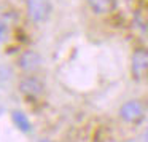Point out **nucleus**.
<instances>
[{"label":"nucleus","mask_w":148,"mask_h":142,"mask_svg":"<svg viewBox=\"0 0 148 142\" xmlns=\"http://www.w3.org/2000/svg\"><path fill=\"white\" fill-rule=\"evenodd\" d=\"M119 116L127 123H137L145 116V110L138 101H127L119 109Z\"/></svg>","instance_id":"nucleus-2"},{"label":"nucleus","mask_w":148,"mask_h":142,"mask_svg":"<svg viewBox=\"0 0 148 142\" xmlns=\"http://www.w3.org/2000/svg\"><path fill=\"white\" fill-rule=\"evenodd\" d=\"M42 142H48V141H42Z\"/></svg>","instance_id":"nucleus-10"},{"label":"nucleus","mask_w":148,"mask_h":142,"mask_svg":"<svg viewBox=\"0 0 148 142\" xmlns=\"http://www.w3.org/2000/svg\"><path fill=\"white\" fill-rule=\"evenodd\" d=\"M11 118H13V123L16 125V128L19 129V131L29 132L30 129H32V125H30L29 118L26 116V113L19 112V110H14V112L11 113Z\"/></svg>","instance_id":"nucleus-7"},{"label":"nucleus","mask_w":148,"mask_h":142,"mask_svg":"<svg viewBox=\"0 0 148 142\" xmlns=\"http://www.w3.org/2000/svg\"><path fill=\"white\" fill-rule=\"evenodd\" d=\"M147 141H148V131H147Z\"/></svg>","instance_id":"nucleus-9"},{"label":"nucleus","mask_w":148,"mask_h":142,"mask_svg":"<svg viewBox=\"0 0 148 142\" xmlns=\"http://www.w3.org/2000/svg\"><path fill=\"white\" fill-rule=\"evenodd\" d=\"M132 74L135 78H142L148 74V50L138 48L132 54Z\"/></svg>","instance_id":"nucleus-3"},{"label":"nucleus","mask_w":148,"mask_h":142,"mask_svg":"<svg viewBox=\"0 0 148 142\" xmlns=\"http://www.w3.org/2000/svg\"><path fill=\"white\" fill-rule=\"evenodd\" d=\"M5 35H7V26L0 21V40H3Z\"/></svg>","instance_id":"nucleus-8"},{"label":"nucleus","mask_w":148,"mask_h":142,"mask_svg":"<svg viewBox=\"0 0 148 142\" xmlns=\"http://www.w3.org/2000/svg\"><path fill=\"white\" fill-rule=\"evenodd\" d=\"M89 8L97 14H105L115 8V0H88Z\"/></svg>","instance_id":"nucleus-6"},{"label":"nucleus","mask_w":148,"mask_h":142,"mask_svg":"<svg viewBox=\"0 0 148 142\" xmlns=\"http://www.w3.org/2000/svg\"><path fill=\"white\" fill-rule=\"evenodd\" d=\"M27 16L34 23H45L51 13L49 0H27Z\"/></svg>","instance_id":"nucleus-1"},{"label":"nucleus","mask_w":148,"mask_h":142,"mask_svg":"<svg viewBox=\"0 0 148 142\" xmlns=\"http://www.w3.org/2000/svg\"><path fill=\"white\" fill-rule=\"evenodd\" d=\"M42 65V58L35 51H26L19 58V67L26 72H34Z\"/></svg>","instance_id":"nucleus-5"},{"label":"nucleus","mask_w":148,"mask_h":142,"mask_svg":"<svg viewBox=\"0 0 148 142\" xmlns=\"http://www.w3.org/2000/svg\"><path fill=\"white\" fill-rule=\"evenodd\" d=\"M45 86L37 77H26L19 83V91L27 97H38L43 93Z\"/></svg>","instance_id":"nucleus-4"}]
</instances>
